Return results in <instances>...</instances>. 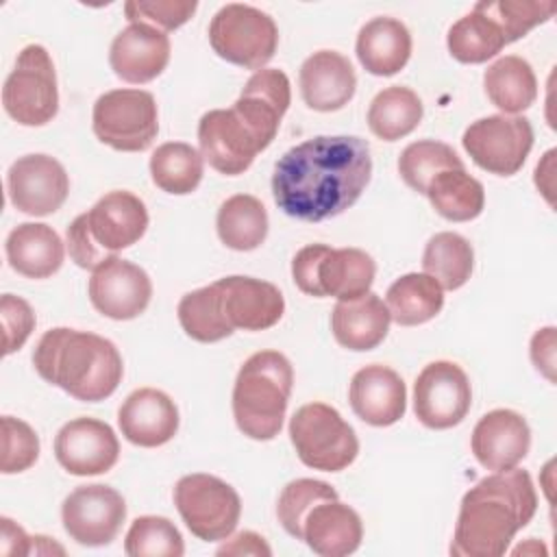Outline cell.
I'll use <instances>...</instances> for the list:
<instances>
[{
    "instance_id": "1",
    "label": "cell",
    "mask_w": 557,
    "mask_h": 557,
    "mask_svg": "<svg viewBox=\"0 0 557 557\" xmlns=\"http://www.w3.org/2000/svg\"><path fill=\"white\" fill-rule=\"evenodd\" d=\"M372 176L368 141L355 135H320L289 148L274 165L276 207L302 222H322L350 209Z\"/></svg>"
},
{
    "instance_id": "2",
    "label": "cell",
    "mask_w": 557,
    "mask_h": 557,
    "mask_svg": "<svg viewBox=\"0 0 557 557\" xmlns=\"http://www.w3.org/2000/svg\"><path fill=\"white\" fill-rule=\"evenodd\" d=\"M537 494L527 470H503L470 487L459 507L450 555L500 557L513 535L531 522Z\"/></svg>"
},
{
    "instance_id": "3",
    "label": "cell",
    "mask_w": 557,
    "mask_h": 557,
    "mask_svg": "<svg viewBox=\"0 0 557 557\" xmlns=\"http://www.w3.org/2000/svg\"><path fill=\"white\" fill-rule=\"evenodd\" d=\"M33 366L46 383L83 403L109 398L124 374L122 355L111 339L67 326L50 329L39 337Z\"/></svg>"
},
{
    "instance_id": "4",
    "label": "cell",
    "mask_w": 557,
    "mask_h": 557,
    "mask_svg": "<svg viewBox=\"0 0 557 557\" xmlns=\"http://www.w3.org/2000/svg\"><path fill=\"white\" fill-rule=\"evenodd\" d=\"M294 370L278 350L250 355L237 372L233 387V418L237 429L257 442L274 440L281 433Z\"/></svg>"
},
{
    "instance_id": "5",
    "label": "cell",
    "mask_w": 557,
    "mask_h": 557,
    "mask_svg": "<svg viewBox=\"0 0 557 557\" xmlns=\"http://www.w3.org/2000/svg\"><path fill=\"white\" fill-rule=\"evenodd\" d=\"M148 228V209L131 191L115 189L104 194L87 213H81L67 226V252L83 270H96L139 242Z\"/></svg>"
},
{
    "instance_id": "6",
    "label": "cell",
    "mask_w": 557,
    "mask_h": 557,
    "mask_svg": "<svg viewBox=\"0 0 557 557\" xmlns=\"http://www.w3.org/2000/svg\"><path fill=\"white\" fill-rule=\"evenodd\" d=\"M374 274V259L359 248L309 244L300 248L292 261L296 287L315 298L335 296L337 300H355L370 292Z\"/></svg>"
},
{
    "instance_id": "7",
    "label": "cell",
    "mask_w": 557,
    "mask_h": 557,
    "mask_svg": "<svg viewBox=\"0 0 557 557\" xmlns=\"http://www.w3.org/2000/svg\"><path fill=\"white\" fill-rule=\"evenodd\" d=\"M289 440L298 459L322 472L348 468L359 453L355 429L326 403H307L289 418Z\"/></svg>"
},
{
    "instance_id": "8",
    "label": "cell",
    "mask_w": 557,
    "mask_h": 557,
    "mask_svg": "<svg viewBox=\"0 0 557 557\" xmlns=\"http://www.w3.org/2000/svg\"><path fill=\"white\" fill-rule=\"evenodd\" d=\"M209 44L220 59L257 72L274 57L278 28L265 11L231 2L211 17Z\"/></svg>"
},
{
    "instance_id": "9",
    "label": "cell",
    "mask_w": 557,
    "mask_h": 557,
    "mask_svg": "<svg viewBox=\"0 0 557 557\" xmlns=\"http://www.w3.org/2000/svg\"><path fill=\"white\" fill-rule=\"evenodd\" d=\"M2 104L9 117L22 126H44L57 115V72L44 46L30 44L17 54L2 87Z\"/></svg>"
},
{
    "instance_id": "10",
    "label": "cell",
    "mask_w": 557,
    "mask_h": 557,
    "mask_svg": "<svg viewBox=\"0 0 557 557\" xmlns=\"http://www.w3.org/2000/svg\"><path fill=\"white\" fill-rule=\"evenodd\" d=\"M96 137L120 152L150 148L159 133L154 96L144 89H111L102 94L91 111Z\"/></svg>"
},
{
    "instance_id": "11",
    "label": "cell",
    "mask_w": 557,
    "mask_h": 557,
    "mask_svg": "<svg viewBox=\"0 0 557 557\" xmlns=\"http://www.w3.org/2000/svg\"><path fill=\"white\" fill-rule=\"evenodd\" d=\"M174 505L187 529L202 542L226 540L242 516V500L226 481L196 472L174 485Z\"/></svg>"
},
{
    "instance_id": "12",
    "label": "cell",
    "mask_w": 557,
    "mask_h": 557,
    "mask_svg": "<svg viewBox=\"0 0 557 557\" xmlns=\"http://www.w3.org/2000/svg\"><path fill=\"white\" fill-rule=\"evenodd\" d=\"M461 144L481 170L513 176L533 148V126L522 115H487L466 128Z\"/></svg>"
},
{
    "instance_id": "13",
    "label": "cell",
    "mask_w": 557,
    "mask_h": 557,
    "mask_svg": "<svg viewBox=\"0 0 557 557\" xmlns=\"http://www.w3.org/2000/svg\"><path fill=\"white\" fill-rule=\"evenodd\" d=\"M472 405V387L466 372L453 361H433L413 383L416 418L435 431L457 426Z\"/></svg>"
},
{
    "instance_id": "14",
    "label": "cell",
    "mask_w": 557,
    "mask_h": 557,
    "mask_svg": "<svg viewBox=\"0 0 557 557\" xmlns=\"http://www.w3.org/2000/svg\"><path fill=\"white\" fill-rule=\"evenodd\" d=\"M65 533L81 546L111 544L126 520L122 494L109 485L91 483L70 492L61 505Z\"/></svg>"
},
{
    "instance_id": "15",
    "label": "cell",
    "mask_w": 557,
    "mask_h": 557,
    "mask_svg": "<svg viewBox=\"0 0 557 557\" xmlns=\"http://www.w3.org/2000/svg\"><path fill=\"white\" fill-rule=\"evenodd\" d=\"M198 144L202 159L226 176L244 174L255 157L265 150L261 139L233 107L213 109L200 117Z\"/></svg>"
},
{
    "instance_id": "16",
    "label": "cell",
    "mask_w": 557,
    "mask_h": 557,
    "mask_svg": "<svg viewBox=\"0 0 557 557\" xmlns=\"http://www.w3.org/2000/svg\"><path fill=\"white\" fill-rule=\"evenodd\" d=\"M11 205L26 215H50L65 202L70 178L50 154H24L7 172Z\"/></svg>"
},
{
    "instance_id": "17",
    "label": "cell",
    "mask_w": 557,
    "mask_h": 557,
    "mask_svg": "<svg viewBox=\"0 0 557 557\" xmlns=\"http://www.w3.org/2000/svg\"><path fill=\"white\" fill-rule=\"evenodd\" d=\"M87 292L98 313L111 320H133L148 309L152 283L139 265L111 257L94 270Z\"/></svg>"
},
{
    "instance_id": "18",
    "label": "cell",
    "mask_w": 557,
    "mask_h": 557,
    "mask_svg": "<svg viewBox=\"0 0 557 557\" xmlns=\"http://www.w3.org/2000/svg\"><path fill=\"white\" fill-rule=\"evenodd\" d=\"M54 457L63 470L76 476L109 472L120 457L113 429L96 418H74L54 437Z\"/></svg>"
},
{
    "instance_id": "19",
    "label": "cell",
    "mask_w": 557,
    "mask_h": 557,
    "mask_svg": "<svg viewBox=\"0 0 557 557\" xmlns=\"http://www.w3.org/2000/svg\"><path fill=\"white\" fill-rule=\"evenodd\" d=\"M470 446L485 470H511L531 448V429L518 411L494 409L474 424Z\"/></svg>"
},
{
    "instance_id": "20",
    "label": "cell",
    "mask_w": 557,
    "mask_h": 557,
    "mask_svg": "<svg viewBox=\"0 0 557 557\" xmlns=\"http://www.w3.org/2000/svg\"><path fill=\"white\" fill-rule=\"evenodd\" d=\"M215 285L220 289L222 313L233 331H265L283 318V294L268 281L252 276H226L215 281Z\"/></svg>"
},
{
    "instance_id": "21",
    "label": "cell",
    "mask_w": 557,
    "mask_h": 557,
    "mask_svg": "<svg viewBox=\"0 0 557 557\" xmlns=\"http://www.w3.org/2000/svg\"><path fill=\"white\" fill-rule=\"evenodd\" d=\"M170 37L148 24H128L120 30L109 50V63L117 78L144 85L154 81L170 61Z\"/></svg>"
},
{
    "instance_id": "22",
    "label": "cell",
    "mask_w": 557,
    "mask_h": 557,
    "mask_svg": "<svg viewBox=\"0 0 557 557\" xmlns=\"http://www.w3.org/2000/svg\"><path fill=\"white\" fill-rule=\"evenodd\" d=\"M348 400L355 416L366 424L389 426L405 416L407 387L396 370L372 363L350 379Z\"/></svg>"
},
{
    "instance_id": "23",
    "label": "cell",
    "mask_w": 557,
    "mask_h": 557,
    "mask_svg": "<svg viewBox=\"0 0 557 557\" xmlns=\"http://www.w3.org/2000/svg\"><path fill=\"white\" fill-rule=\"evenodd\" d=\"M289 102L292 85L287 74L276 67H263L246 81L233 109L268 148L278 133V124L289 109Z\"/></svg>"
},
{
    "instance_id": "24",
    "label": "cell",
    "mask_w": 557,
    "mask_h": 557,
    "mask_svg": "<svg viewBox=\"0 0 557 557\" xmlns=\"http://www.w3.org/2000/svg\"><path fill=\"white\" fill-rule=\"evenodd\" d=\"M122 435L141 448L168 444L178 431V409L174 400L154 387H139L126 396L117 411Z\"/></svg>"
},
{
    "instance_id": "25",
    "label": "cell",
    "mask_w": 557,
    "mask_h": 557,
    "mask_svg": "<svg viewBox=\"0 0 557 557\" xmlns=\"http://www.w3.org/2000/svg\"><path fill=\"white\" fill-rule=\"evenodd\" d=\"M300 94L313 111H337L346 107L357 89L352 63L335 50H318L305 59L298 74Z\"/></svg>"
},
{
    "instance_id": "26",
    "label": "cell",
    "mask_w": 557,
    "mask_h": 557,
    "mask_svg": "<svg viewBox=\"0 0 557 557\" xmlns=\"http://www.w3.org/2000/svg\"><path fill=\"white\" fill-rule=\"evenodd\" d=\"M363 524L359 513L339 503V498L322 500L307 513L302 522V542L322 557H344L359 548Z\"/></svg>"
},
{
    "instance_id": "27",
    "label": "cell",
    "mask_w": 557,
    "mask_h": 557,
    "mask_svg": "<svg viewBox=\"0 0 557 557\" xmlns=\"http://www.w3.org/2000/svg\"><path fill=\"white\" fill-rule=\"evenodd\" d=\"M387 305L368 292L355 300H337L331 313V331L339 346L363 352L376 348L389 331Z\"/></svg>"
},
{
    "instance_id": "28",
    "label": "cell",
    "mask_w": 557,
    "mask_h": 557,
    "mask_svg": "<svg viewBox=\"0 0 557 557\" xmlns=\"http://www.w3.org/2000/svg\"><path fill=\"white\" fill-rule=\"evenodd\" d=\"M9 265L26 278H48L63 265L65 246L59 233L41 222L17 224L4 244Z\"/></svg>"
},
{
    "instance_id": "29",
    "label": "cell",
    "mask_w": 557,
    "mask_h": 557,
    "mask_svg": "<svg viewBox=\"0 0 557 557\" xmlns=\"http://www.w3.org/2000/svg\"><path fill=\"white\" fill-rule=\"evenodd\" d=\"M357 59L374 76L400 72L411 57L409 28L394 17H374L357 35Z\"/></svg>"
},
{
    "instance_id": "30",
    "label": "cell",
    "mask_w": 557,
    "mask_h": 557,
    "mask_svg": "<svg viewBox=\"0 0 557 557\" xmlns=\"http://www.w3.org/2000/svg\"><path fill=\"white\" fill-rule=\"evenodd\" d=\"M483 87L494 107L507 113L527 111L537 98V78L527 59L505 54L487 65Z\"/></svg>"
},
{
    "instance_id": "31",
    "label": "cell",
    "mask_w": 557,
    "mask_h": 557,
    "mask_svg": "<svg viewBox=\"0 0 557 557\" xmlns=\"http://www.w3.org/2000/svg\"><path fill=\"white\" fill-rule=\"evenodd\" d=\"M385 305L389 318L400 326H418L433 320L444 307V289L442 285L429 276L409 272L396 278L387 294Z\"/></svg>"
},
{
    "instance_id": "32",
    "label": "cell",
    "mask_w": 557,
    "mask_h": 557,
    "mask_svg": "<svg viewBox=\"0 0 557 557\" xmlns=\"http://www.w3.org/2000/svg\"><path fill=\"white\" fill-rule=\"evenodd\" d=\"M215 228L226 248L248 252L259 248L268 235V211L259 198L235 194L220 205Z\"/></svg>"
},
{
    "instance_id": "33",
    "label": "cell",
    "mask_w": 557,
    "mask_h": 557,
    "mask_svg": "<svg viewBox=\"0 0 557 557\" xmlns=\"http://www.w3.org/2000/svg\"><path fill=\"white\" fill-rule=\"evenodd\" d=\"M422 113V100L413 89L392 85L372 98L368 109V126L379 139L396 141L418 128Z\"/></svg>"
},
{
    "instance_id": "34",
    "label": "cell",
    "mask_w": 557,
    "mask_h": 557,
    "mask_svg": "<svg viewBox=\"0 0 557 557\" xmlns=\"http://www.w3.org/2000/svg\"><path fill=\"white\" fill-rule=\"evenodd\" d=\"M424 196L435 213L450 222H470L479 218L485 207V189L466 168L440 172L429 183Z\"/></svg>"
},
{
    "instance_id": "35",
    "label": "cell",
    "mask_w": 557,
    "mask_h": 557,
    "mask_svg": "<svg viewBox=\"0 0 557 557\" xmlns=\"http://www.w3.org/2000/svg\"><path fill=\"white\" fill-rule=\"evenodd\" d=\"M424 274L433 276L442 289H459L468 283L474 268L472 244L453 231L435 233L422 255Z\"/></svg>"
},
{
    "instance_id": "36",
    "label": "cell",
    "mask_w": 557,
    "mask_h": 557,
    "mask_svg": "<svg viewBox=\"0 0 557 557\" xmlns=\"http://www.w3.org/2000/svg\"><path fill=\"white\" fill-rule=\"evenodd\" d=\"M446 46L450 57L459 63H485L496 57L507 41L500 26L474 7L450 26Z\"/></svg>"
},
{
    "instance_id": "37",
    "label": "cell",
    "mask_w": 557,
    "mask_h": 557,
    "mask_svg": "<svg viewBox=\"0 0 557 557\" xmlns=\"http://www.w3.org/2000/svg\"><path fill=\"white\" fill-rule=\"evenodd\" d=\"M202 154L185 141L161 144L150 157L152 183L174 196L191 194L202 181Z\"/></svg>"
},
{
    "instance_id": "38",
    "label": "cell",
    "mask_w": 557,
    "mask_h": 557,
    "mask_svg": "<svg viewBox=\"0 0 557 557\" xmlns=\"http://www.w3.org/2000/svg\"><path fill=\"white\" fill-rule=\"evenodd\" d=\"M176 313L183 331L196 342L211 344L233 333L222 313L220 289L215 283L185 294L176 307Z\"/></svg>"
},
{
    "instance_id": "39",
    "label": "cell",
    "mask_w": 557,
    "mask_h": 557,
    "mask_svg": "<svg viewBox=\"0 0 557 557\" xmlns=\"http://www.w3.org/2000/svg\"><path fill=\"white\" fill-rule=\"evenodd\" d=\"M463 161L444 141L420 139L409 144L398 157V172L407 187L418 194H426L429 183L444 170H459Z\"/></svg>"
},
{
    "instance_id": "40",
    "label": "cell",
    "mask_w": 557,
    "mask_h": 557,
    "mask_svg": "<svg viewBox=\"0 0 557 557\" xmlns=\"http://www.w3.org/2000/svg\"><path fill=\"white\" fill-rule=\"evenodd\" d=\"M474 7L500 26L507 44L518 41L535 26L548 22L557 9L553 0H481Z\"/></svg>"
},
{
    "instance_id": "41",
    "label": "cell",
    "mask_w": 557,
    "mask_h": 557,
    "mask_svg": "<svg viewBox=\"0 0 557 557\" xmlns=\"http://www.w3.org/2000/svg\"><path fill=\"white\" fill-rule=\"evenodd\" d=\"M124 550L131 557H181L185 544L172 520L163 516H139L124 537Z\"/></svg>"
},
{
    "instance_id": "42",
    "label": "cell",
    "mask_w": 557,
    "mask_h": 557,
    "mask_svg": "<svg viewBox=\"0 0 557 557\" xmlns=\"http://www.w3.org/2000/svg\"><path fill=\"white\" fill-rule=\"evenodd\" d=\"M337 498V492L326 481L318 479H296L289 481L276 503V516L283 529L296 537L302 540V522L311 507H315L322 500Z\"/></svg>"
},
{
    "instance_id": "43",
    "label": "cell",
    "mask_w": 557,
    "mask_h": 557,
    "mask_svg": "<svg viewBox=\"0 0 557 557\" xmlns=\"http://www.w3.org/2000/svg\"><path fill=\"white\" fill-rule=\"evenodd\" d=\"M39 457V437L30 424L20 418H2V474H15L28 470Z\"/></svg>"
},
{
    "instance_id": "44",
    "label": "cell",
    "mask_w": 557,
    "mask_h": 557,
    "mask_svg": "<svg viewBox=\"0 0 557 557\" xmlns=\"http://www.w3.org/2000/svg\"><path fill=\"white\" fill-rule=\"evenodd\" d=\"M196 9V0H131L124 4V15L131 24H148L165 33L189 22Z\"/></svg>"
},
{
    "instance_id": "45",
    "label": "cell",
    "mask_w": 557,
    "mask_h": 557,
    "mask_svg": "<svg viewBox=\"0 0 557 557\" xmlns=\"http://www.w3.org/2000/svg\"><path fill=\"white\" fill-rule=\"evenodd\" d=\"M2 320V355L20 350L35 329V311L30 305L13 294H4L0 300Z\"/></svg>"
},
{
    "instance_id": "46",
    "label": "cell",
    "mask_w": 557,
    "mask_h": 557,
    "mask_svg": "<svg viewBox=\"0 0 557 557\" xmlns=\"http://www.w3.org/2000/svg\"><path fill=\"white\" fill-rule=\"evenodd\" d=\"M531 359L535 368L548 379L555 381V329H540L531 339Z\"/></svg>"
},
{
    "instance_id": "47",
    "label": "cell",
    "mask_w": 557,
    "mask_h": 557,
    "mask_svg": "<svg viewBox=\"0 0 557 557\" xmlns=\"http://www.w3.org/2000/svg\"><path fill=\"white\" fill-rule=\"evenodd\" d=\"M35 537L26 535V531L15 524L11 518H0V553L4 557L11 555H30Z\"/></svg>"
},
{
    "instance_id": "48",
    "label": "cell",
    "mask_w": 557,
    "mask_h": 557,
    "mask_svg": "<svg viewBox=\"0 0 557 557\" xmlns=\"http://www.w3.org/2000/svg\"><path fill=\"white\" fill-rule=\"evenodd\" d=\"M218 555H263V557H270L272 550L259 533L242 531L235 537H231L226 544H222L218 548Z\"/></svg>"
}]
</instances>
